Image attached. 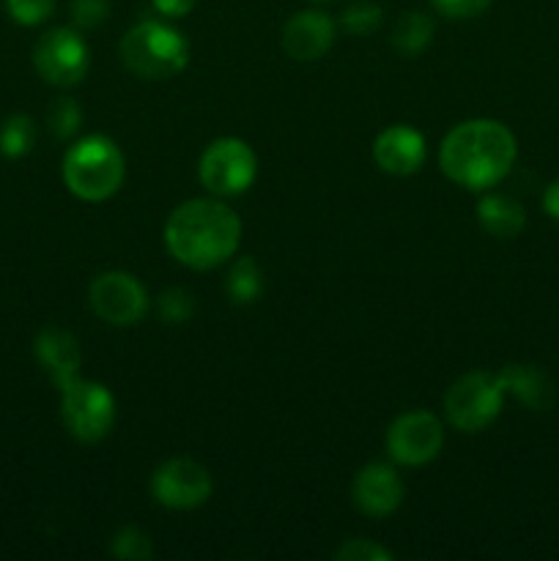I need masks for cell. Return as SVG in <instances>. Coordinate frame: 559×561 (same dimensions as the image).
<instances>
[{"mask_svg":"<svg viewBox=\"0 0 559 561\" xmlns=\"http://www.w3.org/2000/svg\"><path fill=\"white\" fill-rule=\"evenodd\" d=\"M280 42H283L288 58L310 64V60H318L332 47L334 22L323 11H299V14H294L285 22Z\"/></svg>","mask_w":559,"mask_h":561,"instance_id":"4fadbf2b","label":"cell"},{"mask_svg":"<svg viewBox=\"0 0 559 561\" xmlns=\"http://www.w3.org/2000/svg\"><path fill=\"white\" fill-rule=\"evenodd\" d=\"M502 381L504 394H513L515 400L532 411H548L557 400V389L554 381L535 365H504L497 373Z\"/></svg>","mask_w":559,"mask_h":561,"instance_id":"2e32d148","label":"cell"},{"mask_svg":"<svg viewBox=\"0 0 559 561\" xmlns=\"http://www.w3.org/2000/svg\"><path fill=\"white\" fill-rule=\"evenodd\" d=\"M425 137L411 126H389L373 142V159L389 175H411L425 164Z\"/></svg>","mask_w":559,"mask_h":561,"instance_id":"9a60e30c","label":"cell"},{"mask_svg":"<svg viewBox=\"0 0 559 561\" xmlns=\"http://www.w3.org/2000/svg\"><path fill=\"white\" fill-rule=\"evenodd\" d=\"M515 135L493 118L464 121L444 137L438 164L464 190L486 192L510 173L515 162Z\"/></svg>","mask_w":559,"mask_h":561,"instance_id":"6da1fadb","label":"cell"},{"mask_svg":"<svg viewBox=\"0 0 559 561\" xmlns=\"http://www.w3.org/2000/svg\"><path fill=\"white\" fill-rule=\"evenodd\" d=\"M433 38V20L422 11H403L392 27V44L400 55L414 58L431 44Z\"/></svg>","mask_w":559,"mask_h":561,"instance_id":"ac0fdd59","label":"cell"},{"mask_svg":"<svg viewBox=\"0 0 559 561\" xmlns=\"http://www.w3.org/2000/svg\"><path fill=\"white\" fill-rule=\"evenodd\" d=\"M33 140H36V126H33L31 115H9V118L3 121V126H0V153H3V157H25L33 148Z\"/></svg>","mask_w":559,"mask_h":561,"instance_id":"ffe728a7","label":"cell"},{"mask_svg":"<svg viewBox=\"0 0 559 561\" xmlns=\"http://www.w3.org/2000/svg\"><path fill=\"white\" fill-rule=\"evenodd\" d=\"M354 504L370 518H387L403 502V482L398 471L387 463H370L354 477L351 488Z\"/></svg>","mask_w":559,"mask_h":561,"instance_id":"7c38bea8","label":"cell"},{"mask_svg":"<svg viewBox=\"0 0 559 561\" xmlns=\"http://www.w3.org/2000/svg\"><path fill=\"white\" fill-rule=\"evenodd\" d=\"M343 27L351 33V36H370V33L378 31L381 25V9L376 3H367V0H360V3H351L349 9L343 11Z\"/></svg>","mask_w":559,"mask_h":561,"instance_id":"603a6c76","label":"cell"},{"mask_svg":"<svg viewBox=\"0 0 559 561\" xmlns=\"http://www.w3.org/2000/svg\"><path fill=\"white\" fill-rule=\"evenodd\" d=\"M433 9L449 20H471V16L482 14L493 0H431Z\"/></svg>","mask_w":559,"mask_h":561,"instance_id":"83f0119b","label":"cell"},{"mask_svg":"<svg viewBox=\"0 0 559 561\" xmlns=\"http://www.w3.org/2000/svg\"><path fill=\"white\" fill-rule=\"evenodd\" d=\"M157 307L159 318H162L164 323H173L175 327V323H184L195 316V296L184 288H170L159 296Z\"/></svg>","mask_w":559,"mask_h":561,"instance_id":"cb8c5ba5","label":"cell"},{"mask_svg":"<svg viewBox=\"0 0 559 561\" xmlns=\"http://www.w3.org/2000/svg\"><path fill=\"white\" fill-rule=\"evenodd\" d=\"M477 222L497 239H515L526 225V211L507 195H486L477 203Z\"/></svg>","mask_w":559,"mask_h":561,"instance_id":"e0dca14e","label":"cell"},{"mask_svg":"<svg viewBox=\"0 0 559 561\" xmlns=\"http://www.w3.org/2000/svg\"><path fill=\"white\" fill-rule=\"evenodd\" d=\"M33 354H36L42 370L47 373L49 381L58 389H66L71 381L80 378L82 351L80 345H77L75 334L66 332V329H42V332L36 334V343H33Z\"/></svg>","mask_w":559,"mask_h":561,"instance_id":"5bb4252c","label":"cell"},{"mask_svg":"<svg viewBox=\"0 0 559 561\" xmlns=\"http://www.w3.org/2000/svg\"><path fill=\"white\" fill-rule=\"evenodd\" d=\"M241 241V219L225 203L195 197L170 214L164 247L184 266L206 272L228 261Z\"/></svg>","mask_w":559,"mask_h":561,"instance_id":"7a4b0ae2","label":"cell"},{"mask_svg":"<svg viewBox=\"0 0 559 561\" xmlns=\"http://www.w3.org/2000/svg\"><path fill=\"white\" fill-rule=\"evenodd\" d=\"M110 553L115 559L126 561H148L153 557L151 537L146 531H140L137 526H124V529L115 531L113 542H110Z\"/></svg>","mask_w":559,"mask_h":561,"instance_id":"7402d4cb","label":"cell"},{"mask_svg":"<svg viewBox=\"0 0 559 561\" xmlns=\"http://www.w3.org/2000/svg\"><path fill=\"white\" fill-rule=\"evenodd\" d=\"M201 184L212 195L233 197L250 190L258 173V159L252 148L239 137H219L201 157Z\"/></svg>","mask_w":559,"mask_h":561,"instance_id":"52a82bcc","label":"cell"},{"mask_svg":"<svg viewBox=\"0 0 559 561\" xmlns=\"http://www.w3.org/2000/svg\"><path fill=\"white\" fill-rule=\"evenodd\" d=\"M82 124V110L75 99H55L47 110V126L53 131L55 140H69V137L77 135Z\"/></svg>","mask_w":559,"mask_h":561,"instance_id":"44dd1931","label":"cell"},{"mask_svg":"<svg viewBox=\"0 0 559 561\" xmlns=\"http://www.w3.org/2000/svg\"><path fill=\"white\" fill-rule=\"evenodd\" d=\"M33 66L49 85H77L88 75V44L71 27H53L38 38Z\"/></svg>","mask_w":559,"mask_h":561,"instance_id":"ba28073f","label":"cell"},{"mask_svg":"<svg viewBox=\"0 0 559 561\" xmlns=\"http://www.w3.org/2000/svg\"><path fill=\"white\" fill-rule=\"evenodd\" d=\"M93 312L113 327H135L148 310L146 288L126 272L99 274L88 290Z\"/></svg>","mask_w":559,"mask_h":561,"instance_id":"30bf717a","label":"cell"},{"mask_svg":"<svg viewBox=\"0 0 559 561\" xmlns=\"http://www.w3.org/2000/svg\"><path fill=\"white\" fill-rule=\"evenodd\" d=\"M121 60L142 80H170L190 64V44L175 27L146 20L121 38Z\"/></svg>","mask_w":559,"mask_h":561,"instance_id":"277c9868","label":"cell"},{"mask_svg":"<svg viewBox=\"0 0 559 561\" xmlns=\"http://www.w3.org/2000/svg\"><path fill=\"white\" fill-rule=\"evenodd\" d=\"M504 387L497 373H466L449 387L444 398L449 425L464 433H480L499 416Z\"/></svg>","mask_w":559,"mask_h":561,"instance_id":"5b68a950","label":"cell"},{"mask_svg":"<svg viewBox=\"0 0 559 561\" xmlns=\"http://www.w3.org/2000/svg\"><path fill=\"white\" fill-rule=\"evenodd\" d=\"M334 559L338 561H392V551L376 546L373 540H362V537H356V540L343 542V546L334 551Z\"/></svg>","mask_w":559,"mask_h":561,"instance_id":"484cf974","label":"cell"},{"mask_svg":"<svg viewBox=\"0 0 559 561\" xmlns=\"http://www.w3.org/2000/svg\"><path fill=\"white\" fill-rule=\"evenodd\" d=\"M312 3H329V0H312Z\"/></svg>","mask_w":559,"mask_h":561,"instance_id":"4dcf8cb0","label":"cell"},{"mask_svg":"<svg viewBox=\"0 0 559 561\" xmlns=\"http://www.w3.org/2000/svg\"><path fill=\"white\" fill-rule=\"evenodd\" d=\"M442 447L444 427L431 411H406L387 431V453L400 466L431 463Z\"/></svg>","mask_w":559,"mask_h":561,"instance_id":"9c48e42d","label":"cell"},{"mask_svg":"<svg viewBox=\"0 0 559 561\" xmlns=\"http://www.w3.org/2000/svg\"><path fill=\"white\" fill-rule=\"evenodd\" d=\"M543 211L559 222V179L551 181L546 186V192H543Z\"/></svg>","mask_w":559,"mask_h":561,"instance_id":"f546056e","label":"cell"},{"mask_svg":"<svg viewBox=\"0 0 559 561\" xmlns=\"http://www.w3.org/2000/svg\"><path fill=\"white\" fill-rule=\"evenodd\" d=\"M225 290H228L233 305H252L261 299L263 294V272L252 257H239L230 268L228 279H225Z\"/></svg>","mask_w":559,"mask_h":561,"instance_id":"d6986e66","label":"cell"},{"mask_svg":"<svg viewBox=\"0 0 559 561\" xmlns=\"http://www.w3.org/2000/svg\"><path fill=\"white\" fill-rule=\"evenodd\" d=\"M110 16V0H71V22L82 31L102 25Z\"/></svg>","mask_w":559,"mask_h":561,"instance_id":"4316f807","label":"cell"},{"mask_svg":"<svg viewBox=\"0 0 559 561\" xmlns=\"http://www.w3.org/2000/svg\"><path fill=\"white\" fill-rule=\"evenodd\" d=\"M5 11L20 25H38V22L49 20V14L55 11V0H5Z\"/></svg>","mask_w":559,"mask_h":561,"instance_id":"d4e9b609","label":"cell"},{"mask_svg":"<svg viewBox=\"0 0 559 561\" xmlns=\"http://www.w3.org/2000/svg\"><path fill=\"white\" fill-rule=\"evenodd\" d=\"M151 493L168 510H195L212 496V474L197 460L173 458L153 471Z\"/></svg>","mask_w":559,"mask_h":561,"instance_id":"8fae6325","label":"cell"},{"mask_svg":"<svg viewBox=\"0 0 559 561\" xmlns=\"http://www.w3.org/2000/svg\"><path fill=\"white\" fill-rule=\"evenodd\" d=\"M124 175V153L104 135L82 137L64 157V181L71 195L80 197V201H107L121 190Z\"/></svg>","mask_w":559,"mask_h":561,"instance_id":"3957f363","label":"cell"},{"mask_svg":"<svg viewBox=\"0 0 559 561\" xmlns=\"http://www.w3.org/2000/svg\"><path fill=\"white\" fill-rule=\"evenodd\" d=\"M153 9L159 11L162 16H170V20H179V16L190 14L195 9L197 0H151Z\"/></svg>","mask_w":559,"mask_h":561,"instance_id":"f1b7e54d","label":"cell"},{"mask_svg":"<svg viewBox=\"0 0 559 561\" xmlns=\"http://www.w3.org/2000/svg\"><path fill=\"white\" fill-rule=\"evenodd\" d=\"M60 420L80 444H96L115 422V400L107 387L96 381H71L60 389Z\"/></svg>","mask_w":559,"mask_h":561,"instance_id":"8992f818","label":"cell"}]
</instances>
